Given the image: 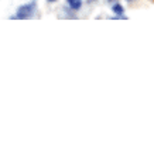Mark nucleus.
Returning <instances> with one entry per match:
<instances>
[{
	"label": "nucleus",
	"mask_w": 154,
	"mask_h": 154,
	"mask_svg": "<svg viewBox=\"0 0 154 154\" xmlns=\"http://www.w3.org/2000/svg\"><path fill=\"white\" fill-rule=\"evenodd\" d=\"M35 11V3H27V5L20 6L17 13H16V19L19 20H27L30 19L31 16Z\"/></svg>",
	"instance_id": "obj_1"
},
{
	"label": "nucleus",
	"mask_w": 154,
	"mask_h": 154,
	"mask_svg": "<svg viewBox=\"0 0 154 154\" xmlns=\"http://www.w3.org/2000/svg\"><path fill=\"white\" fill-rule=\"evenodd\" d=\"M68 6L71 7V10L78 11L82 7V0H68Z\"/></svg>",
	"instance_id": "obj_2"
},
{
	"label": "nucleus",
	"mask_w": 154,
	"mask_h": 154,
	"mask_svg": "<svg viewBox=\"0 0 154 154\" xmlns=\"http://www.w3.org/2000/svg\"><path fill=\"white\" fill-rule=\"evenodd\" d=\"M112 10H113V13L116 14V16H123V11H125V10H123V6H122V5H115L112 7Z\"/></svg>",
	"instance_id": "obj_3"
},
{
	"label": "nucleus",
	"mask_w": 154,
	"mask_h": 154,
	"mask_svg": "<svg viewBox=\"0 0 154 154\" xmlns=\"http://www.w3.org/2000/svg\"><path fill=\"white\" fill-rule=\"evenodd\" d=\"M88 2H89V3H92V2H95V0H88Z\"/></svg>",
	"instance_id": "obj_4"
},
{
	"label": "nucleus",
	"mask_w": 154,
	"mask_h": 154,
	"mask_svg": "<svg viewBox=\"0 0 154 154\" xmlns=\"http://www.w3.org/2000/svg\"><path fill=\"white\" fill-rule=\"evenodd\" d=\"M48 2H57V0H48Z\"/></svg>",
	"instance_id": "obj_5"
},
{
	"label": "nucleus",
	"mask_w": 154,
	"mask_h": 154,
	"mask_svg": "<svg viewBox=\"0 0 154 154\" xmlns=\"http://www.w3.org/2000/svg\"><path fill=\"white\" fill-rule=\"evenodd\" d=\"M107 2H115V0H107Z\"/></svg>",
	"instance_id": "obj_6"
},
{
	"label": "nucleus",
	"mask_w": 154,
	"mask_h": 154,
	"mask_svg": "<svg viewBox=\"0 0 154 154\" xmlns=\"http://www.w3.org/2000/svg\"><path fill=\"white\" fill-rule=\"evenodd\" d=\"M127 2H134V0H127Z\"/></svg>",
	"instance_id": "obj_7"
}]
</instances>
